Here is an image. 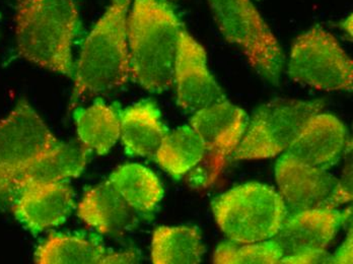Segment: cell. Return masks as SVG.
<instances>
[{"mask_svg": "<svg viewBox=\"0 0 353 264\" xmlns=\"http://www.w3.org/2000/svg\"><path fill=\"white\" fill-rule=\"evenodd\" d=\"M85 147L60 143L32 163L14 182L10 199L35 186L63 182L81 175L88 163Z\"/></svg>", "mask_w": 353, "mask_h": 264, "instance_id": "cell-17", "label": "cell"}, {"mask_svg": "<svg viewBox=\"0 0 353 264\" xmlns=\"http://www.w3.org/2000/svg\"><path fill=\"white\" fill-rule=\"evenodd\" d=\"M120 139L125 152L133 156L154 159L167 134L161 112L152 101H142L120 113Z\"/></svg>", "mask_w": 353, "mask_h": 264, "instance_id": "cell-18", "label": "cell"}, {"mask_svg": "<svg viewBox=\"0 0 353 264\" xmlns=\"http://www.w3.org/2000/svg\"><path fill=\"white\" fill-rule=\"evenodd\" d=\"M345 216L336 208L303 210L286 218L272 238L283 250V257L327 251Z\"/></svg>", "mask_w": 353, "mask_h": 264, "instance_id": "cell-12", "label": "cell"}, {"mask_svg": "<svg viewBox=\"0 0 353 264\" xmlns=\"http://www.w3.org/2000/svg\"><path fill=\"white\" fill-rule=\"evenodd\" d=\"M208 1L225 40L244 52L260 76L270 83H279L284 62L283 50L251 0Z\"/></svg>", "mask_w": 353, "mask_h": 264, "instance_id": "cell-5", "label": "cell"}, {"mask_svg": "<svg viewBox=\"0 0 353 264\" xmlns=\"http://www.w3.org/2000/svg\"><path fill=\"white\" fill-rule=\"evenodd\" d=\"M77 216L87 226L102 235L118 236L135 224V212L107 180L83 195Z\"/></svg>", "mask_w": 353, "mask_h": 264, "instance_id": "cell-16", "label": "cell"}, {"mask_svg": "<svg viewBox=\"0 0 353 264\" xmlns=\"http://www.w3.org/2000/svg\"><path fill=\"white\" fill-rule=\"evenodd\" d=\"M279 194L292 214L315 208H334L352 201V190L326 169L310 166L284 154L275 168Z\"/></svg>", "mask_w": 353, "mask_h": 264, "instance_id": "cell-9", "label": "cell"}, {"mask_svg": "<svg viewBox=\"0 0 353 264\" xmlns=\"http://www.w3.org/2000/svg\"><path fill=\"white\" fill-rule=\"evenodd\" d=\"M40 264H119L139 263L134 250L112 251L92 240L77 236L52 234L35 252Z\"/></svg>", "mask_w": 353, "mask_h": 264, "instance_id": "cell-15", "label": "cell"}, {"mask_svg": "<svg viewBox=\"0 0 353 264\" xmlns=\"http://www.w3.org/2000/svg\"><path fill=\"white\" fill-rule=\"evenodd\" d=\"M174 83L176 104L187 113L227 100L208 70L205 49L185 29L179 37Z\"/></svg>", "mask_w": 353, "mask_h": 264, "instance_id": "cell-11", "label": "cell"}, {"mask_svg": "<svg viewBox=\"0 0 353 264\" xmlns=\"http://www.w3.org/2000/svg\"><path fill=\"white\" fill-rule=\"evenodd\" d=\"M324 105V101L276 99L260 107L232 154V160H263L285 152L310 118L320 113Z\"/></svg>", "mask_w": 353, "mask_h": 264, "instance_id": "cell-6", "label": "cell"}, {"mask_svg": "<svg viewBox=\"0 0 353 264\" xmlns=\"http://www.w3.org/2000/svg\"><path fill=\"white\" fill-rule=\"evenodd\" d=\"M79 30L74 0H17V47L36 65L72 77V45Z\"/></svg>", "mask_w": 353, "mask_h": 264, "instance_id": "cell-2", "label": "cell"}, {"mask_svg": "<svg viewBox=\"0 0 353 264\" xmlns=\"http://www.w3.org/2000/svg\"><path fill=\"white\" fill-rule=\"evenodd\" d=\"M283 250L273 239L258 243L225 242L219 244L213 254L217 264H275L281 263Z\"/></svg>", "mask_w": 353, "mask_h": 264, "instance_id": "cell-23", "label": "cell"}, {"mask_svg": "<svg viewBox=\"0 0 353 264\" xmlns=\"http://www.w3.org/2000/svg\"><path fill=\"white\" fill-rule=\"evenodd\" d=\"M352 229L347 234L345 241L338 249L337 252L333 256L329 257L328 263L352 264Z\"/></svg>", "mask_w": 353, "mask_h": 264, "instance_id": "cell-25", "label": "cell"}, {"mask_svg": "<svg viewBox=\"0 0 353 264\" xmlns=\"http://www.w3.org/2000/svg\"><path fill=\"white\" fill-rule=\"evenodd\" d=\"M115 106L97 100L88 108L77 109L74 121L77 135L83 147L104 156L120 139L121 122Z\"/></svg>", "mask_w": 353, "mask_h": 264, "instance_id": "cell-19", "label": "cell"}, {"mask_svg": "<svg viewBox=\"0 0 353 264\" xmlns=\"http://www.w3.org/2000/svg\"><path fill=\"white\" fill-rule=\"evenodd\" d=\"M246 125V113L227 100L193 113L190 126L203 143L208 183L216 180L225 161L240 145Z\"/></svg>", "mask_w": 353, "mask_h": 264, "instance_id": "cell-10", "label": "cell"}, {"mask_svg": "<svg viewBox=\"0 0 353 264\" xmlns=\"http://www.w3.org/2000/svg\"><path fill=\"white\" fill-rule=\"evenodd\" d=\"M345 137V128L338 118L317 113L310 118L285 152L301 163L327 170L339 159Z\"/></svg>", "mask_w": 353, "mask_h": 264, "instance_id": "cell-14", "label": "cell"}, {"mask_svg": "<svg viewBox=\"0 0 353 264\" xmlns=\"http://www.w3.org/2000/svg\"><path fill=\"white\" fill-rule=\"evenodd\" d=\"M204 251L201 234L194 227L161 226L152 235V263H200Z\"/></svg>", "mask_w": 353, "mask_h": 264, "instance_id": "cell-21", "label": "cell"}, {"mask_svg": "<svg viewBox=\"0 0 353 264\" xmlns=\"http://www.w3.org/2000/svg\"><path fill=\"white\" fill-rule=\"evenodd\" d=\"M288 76L322 91H352L353 62L334 36L322 28H312L292 46Z\"/></svg>", "mask_w": 353, "mask_h": 264, "instance_id": "cell-8", "label": "cell"}, {"mask_svg": "<svg viewBox=\"0 0 353 264\" xmlns=\"http://www.w3.org/2000/svg\"><path fill=\"white\" fill-rule=\"evenodd\" d=\"M205 150L191 126L167 132L154 160L168 174L179 180L204 160Z\"/></svg>", "mask_w": 353, "mask_h": 264, "instance_id": "cell-22", "label": "cell"}, {"mask_svg": "<svg viewBox=\"0 0 353 264\" xmlns=\"http://www.w3.org/2000/svg\"><path fill=\"white\" fill-rule=\"evenodd\" d=\"M329 257L327 251L323 252L309 253V254L296 255V256H285L281 259V263L309 264L328 263Z\"/></svg>", "mask_w": 353, "mask_h": 264, "instance_id": "cell-24", "label": "cell"}, {"mask_svg": "<svg viewBox=\"0 0 353 264\" xmlns=\"http://www.w3.org/2000/svg\"><path fill=\"white\" fill-rule=\"evenodd\" d=\"M12 201L17 220L38 234L66 222L74 207V193L68 184L56 182L26 189Z\"/></svg>", "mask_w": 353, "mask_h": 264, "instance_id": "cell-13", "label": "cell"}, {"mask_svg": "<svg viewBox=\"0 0 353 264\" xmlns=\"http://www.w3.org/2000/svg\"><path fill=\"white\" fill-rule=\"evenodd\" d=\"M341 29L343 30L344 32H345L347 35H350V37L352 36V16L348 17L347 19H345V21H342Z\"/></svg>", "mask_w": 353, "mask_h": 264, "instance_id": "cell-26", "label": "cell"}, {"mask_svg": "<svg viewBox=\"0 0 353 264\" xmlns=\"http://www.w3.org/2000/svg\"><path fill=\"white\" fill-rule=\"evenodd\" d=\"M127 19L131 77L150 93L174 83L179 37L184 25L168 0H133Z\"/></svg>", "mask_w": 353, "mask_h": 264, "instance_id": "cell-1", "label": "cell"}, {"mask_svg": "<svg viewBox=\"0 0 353 264\" xmlns=\"http://www.w3.org/2000/svg\"><path fill=\"white\" fill-rule=\"evenodd\" d=\"M133 0H111L85 39L75 65L71 106L83 97L123 87L131 76L127 19Z\"/></svg>", "mask_w": 353, "mask_h": 264, "instance_id": "cell-3", "label": "cell"}, {"mask_svg": "<svg viewBox=\"0 0 353 264\" xmlns=\"http://www.w3.org/2000/svg\"><path fill=\"white\" fill-rule=\"evenodd\" d=\"M59 141L26 99L0 121V205L32 163Z\"/></svg>", "mask_w": 353, "mask_h": 264, "instance_id": "cell-7", "label": "cell"}, {"mask_svg": "<svg viewBox=\"0 0 353 264\" xmlns=\"http://www.w3.org/2000/svg\"><path fill=\"white\" fill-rule=\"evenodd\" d=\"M112 185L135 212H154L163 197V188L158 176L139 164H127L110 176Z\"/></svg>", "mask_w": 353, "mask_h": 264, "instance_id": "cell-20", "label": "cell"}, {"mask_svg": "<svg viewBox=\"0 0 353 264\" xmlns=\"http://www.w3.org/2000/svg\"><path fill=\"white\" fill-rule=\"evenodd\" d=\"M212 210L228 239L243 244L272 239L288 214L281 195L257 182L223 193L213 201Z\"/></svg>", "mask_w": 353, "mask_h": 264, "instance_id": "cell-4", "label": "cell"}]
</instances>
